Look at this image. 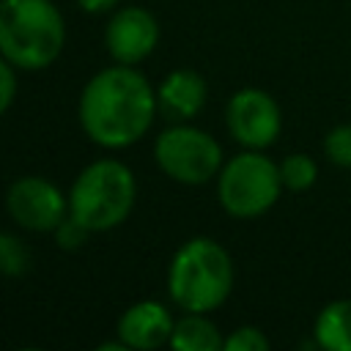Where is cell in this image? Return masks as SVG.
Wrapping results in <instances>:
<instances>
[{"label":"cell","instance_id":"cell-1","mask_svg":"<svg viewBox=\"0 0 351 351\" xmlns=\"http://www.w3.org/2000/svg\"><path fill=\"white\" fill-rule=\"evenodd\" d=\"M151 82L132 66H110L88 80L80 93L82 132L101 148H126L145 137L156 115Z\"/></svg>","mask_w":351,"mask_h":351},{"label":"cell","instance_id":"cell-2","mask_svg":"<svg viewBox=\"0 0 351 351\" xmlns=\"http://www.w3.org/2000/svg\"><path fill=\"white\" fill-rule=\"evenodd\" d=\"M63 44L66 22L52 0H0V55L14 69H47Z\"/></svg>","mask_w":351,"mask_h":351},{"label":"cell","instance_id":"cell-3","mask_svg":"<svg viewBox=\"0 0 351 351\" xmlns=\"http://www.w3.org/2000/svg\"><path fill=\"white\" fill-rule=\"evenodd\" d=\"M167 291L184 313H211L222 307L233 291V261L228 250L208 236L184 241L170 261Z\"/></svg>","mask_w":351,"mask_h":351},{"label":"cell","instance_id":"cell-4","mask_svg":"<svg viewBox=\"0 0 351 351\" xmlns=\"http://www.w3.org/2000/svg\"><path fill=\"white\" fill-rule=\"evenodd\" d=\"M137 184L132 170L118 159L90 162L71 184L69 214L90 233L118 228L134 208Z\"/></svg>","mask_w":351,"mask_h":351},{"label":"cell","instance_id":"cell-5","mask_svg":"<svg viewBox=\"0 0 351 351\" xmlns=\"http://www.w3.org/2000/svg\"><path fill=\"white\" fill-rule=\"evenodd\" d=\"M282 192L280 165H274L266 154L247 148L228 159L217 178L219 206L236 219H255L266 214Z\"/></svg>","mask_w":351,"mask_h":351},{"label":"cell","instance_id":"cell-6","mask_svg":"<svg viewBox=\"0 0 351 351\" xmlns=\"http://www.w3.org/2000/svg\"><path fill=\"white\" fill-rule=\"evenodd\" d=\"M154 159L162 173L178 184H206L222 170V145L203 129L170 126L156 137Z\"/></svg>","mask_w":351,"mask_h":351},{"label":"cell","instance_id":"cell-7","mask_svg":"<svg viewBox=\"0 0 351 351\" xmlns=\"http://www.w3.org/2000/svg\"><path fill=\"white\" fill-rule=\"evenodd\" d=\"M225 123L239 145L263 151L280 137L282 115L274 96L261 88H241L225 107Z\"/></svg>","mask_w":351,"mask_h":351},{"label":"cell","instance_id":"cell-8","mask_svg":"<svg viewBox=\"0 0 351 351\" xmlns=\"http://www.w3.org/2000/svg\"><path fill=\"white\" fill-rule=\"evenodd\" d=\"M5 206L8 214L16 225L44 233V230H55L66 211H69V200L66 195L47 178L41 176H22L8 186L5 195Z\"/></svg>","mask_w":351,"mask_h":351},{"label":"cell","instance_id":"cell-9","mask_svg":"<svg viewBox=\"0 0 351 351\" xmlns=\"http://www.w3.org/2000/svg\"><path fill=\"white\" fill-rule=\"evenodd\" d=\"M156 41H159L156 16L140 5L121 8L110 19L107 33H104L107 52L112 55L115 63H123V66H134L145 60L154 52Z\"/></svg>","mask_w":351,"mask_h":351},{"label":"cell","instance_id":"cell-10","mask_svg":"<svg viewBox=\"0 0 351 351\" xmlns=\"http://www.w3.org/2000/svg\"><path fill=\"white\" fill-rule=\"evenodd\" d=\"M173 326H176V321L165 304H159L154 299H143L123 310L115 332L126 348L148 351V348H159V346L170 343Z\"/></svg>","mask_w":351,"mask_h":351},{"label":"cell","instance_id":"cell-11","mask_svg":"<svg viewBox=\"0 0 351 351\" xmlns=\"http://www.w3.org/2000/svg\"><path fill=\"white\" fill-rule=\"evenodd\" d=\"M206 96H208L206 80L197 71H192V69H176V71H170L159 82V88H156L159 107L167 115H173V118H195L203 110Z\"/></svg>","mask_w":351,"mask_h":351},{"label":"cell","instance_id":"cell-12","mask_svg":"<svg viewBox=\"0 0 351 351\" xmlns=\"http://www.w3.org/2000/svg\"><path fill=\"white\" fill-rule=\"evenodd\" d=\"M313 337L318 348L351 351V299H332L315 315Z\"/></svg>","mask_w":351,"mask_h":351},{"label":"cell","instance_id":"cell-13","mask_svg":"<svg viewBox=\"0 0 351 351\" xmlns=\"http://www.w3.org/2000/svg\"><path fill=\"white\" fill-rule=\"evenodd\" d=\"M170 346L176 351H219L225 346V337L206 318V313H186L176 321Z\"/></svg>","mask_w":351,"mask_h":351},{"label":"cell","instance_id":"cell-14","mask_svg":"<svg viewBox=\"0 0 351 351\" xmlns=\"http://www.w3.org/2000/svg\"><path fill=\"white\" fill-rule=\"evenodd\" d=\"M280 178H282V186L291 189V192H304L315 184L318 178V165L313 156L307 154H288L282 162H280Z\"/></svg>","mask_w":351,"mask_h":351},{"label":"cell","instance_id":"cell-15","mask_svg":"<svg viewBox=\"0 0 351 351\" xmlns=\"http://www.w3.org/2000/svg\"><path fill=\"white\" fill-rule=\"evenodd\" d=\"M30 266V250L11 233H0V274L19 277Z\"/></svg>","mask_w":351,"mask_h":351},{"label":"cell","instance_id":"cell-16","mask_svg":"<svg viewBox=\"0 0 351 351\" xmlns=\"http://www.w3.org/2000/svg\"><path fill=\"white\" fill-rule=\"evenodd\" d=\"M324 154L335 167H351V123H337L326 132Z\"/></svg>","mask_w":351,"mask_h":351},{"label":"cell","instance_id":"cell-17","mask_svg":"<svg viewBox=\"0 0 351 351\" xmlns=\"http://www.w3.org/2000/svg\"><path fill=\"white\" fill-rule=\"evenodd\" d=\"M225 351H266L269 337L258 326H239L225 337Z\"/></svg>","mask_w":351,"mask_h":351},{"label":"cell","instance_id":"cell-18","mask_svg":"<svg viewBox=\"0 0 351 351\" xmlns=\"http://www.w3.org/2000/svg\"><path fill=\"white\" fill-rule=\"evenodd\" d=\"M88 228L80 222V219H74L71 214H66L63 217V222L55 228V239H58V247H63V250H74V247H80L85 239H88Z\"/></svg>","mask_w":351,"mask_h":351},{"label":"cell","instance_id":"cell-19","mask_svg":"<svg viewBox=\"0 0 351 351\" xmlns=\"http://www.w3.org/2000/svg\"><path fill=\"white\" fill-rule=\"evenodd\" d=\"M16 96V74H14V66L0 55V115L11 107Z\"/></svg>","mask_w":351,"mask_h":351},{"label":"cell","instance_id":"cell-20","mask_svg":"<svg viewBox=\"0 0 351 351\" xmlns=\"http://www.w3.org/2000/svg\"><path fill=\"white\" fill-rule=\"evenodd\" d=\"M115 3H118V0H77V5H80L82 11H88V14H104V11H110Z\"/></svg>","mask_w":351,"mask_h":351}]
</instances>
